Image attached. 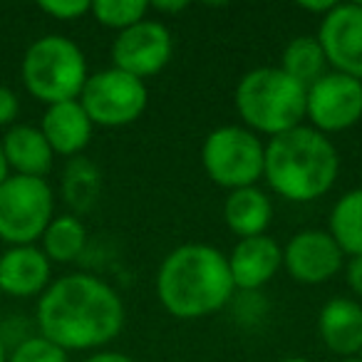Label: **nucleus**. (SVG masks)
Masks as SVG:
<instances>
[{"mask_svg": "<svg viewBox=\"0 0 362 362\" xmlns=\"http://www.w3.org/2000/svg\"><path fill=\"white\" fill-rule=\"evenodd\" d=\"M283 266L300 286H320L342 271L345 253L325 228H303L288 238Z\"/></svg>", "mask_w": 362, "mask_h": 362, "instance_id": "11", "label": "nucleus"}, {"mask_svg": "<svg viewBox=\"0 0 362 362\" xmlns=\"http://www.w3.org/2000/svg\"><path fill=\"white\" fill-rule=\"evenodd\" d=\"M80 105L95 127L119 129L144 115L149 105V90L139 77L117 67L92 72L80 92Z\"/></svg>", "mask_w": 362, "mask_h": 362, "instance_id": "8", "label": "nucleus"}, {"mask_svg": "<svg viewBox=\"0 0 362 362\" xmlns=\"http://www.w3.org/2000/svg\"><path fill=\"white\" fill-rule=\"evenodd\" d=\"M202 164L209 179L226 192L258 187L266 166V141L243 124H223L206 134Z\"/></svg>", "mask_w": 362, "mask_h": 362, "instance_id": "6", "label": "nucleus"}, {"mask_svg": "<svg viewBox=\"0 0 362 362\" xmlns=\"http://www.w3.org/2000/svg\"><path fill=\"white\" fill-rule=\"evenodd\" d=\"M0 362H8V347H6V340L0 335Z\"/></svg>", "mask_w": 362, "mask_h": 362, "instance_id": "32", "label": "nucleus"}, {"mask_svg": "<svg viewBox=\"0 0 362 362\" xmlns=\"http://www.w3.org/2000/svg\"><path fill=\"white\" fill-rule=\"evenodd\" d=\"M189 3L187 0H156V3H149V11H159V13H166V16H171V13H181L187 11Z\"/></svg>", "mask_w": 362, "mask_h": 362, "instance_id": "30", "label": "nucleus"}, {"mask_svg": "<svg viewBox=\"0 0 362 362\" xmlns=\"http://www.w3.org/2000/svg\"><path fill=\"white\" fill-rule=\"evenodd\" d=\"M340 362H362V360H360V355H355V357H342Z\"/></svg>", "mask_w": 362, "mask_h": 362, "instance_id": "34", "label": "nucleus"}, {"mask_svg": "<svg viewBox=\"0 0 362 362\" xmlns=\"http://www.w3.org/2000/svg\"><path fill=\"white\" fill-rule=\"evenodd\" d=\"M174 40L171 30L161 21L144 18L136 25L117 33L112 42V67L146 82V77H154L169 65Z\"/></svg>", "mask_w": 362, "mask_h": 362, "instance_id": "10", "label": "nucleus"}, {"mask_svg": "<svg viewBox=\"0 0 362 362\" xmlns=\"http://www.w3.org/2000/svg\"><path fill=\"white\" fill-rule=\"evenodd\" d=\"M360 360H362V350H360Z\"/></svg>", "mask_w": 362, "mask_h": 362, "instance_id": "35", "label": "nucleus"}, {"mask_svg": "<svg viewBox=\"0 0 362 362\" xmlns=\"http://www.w3.org/2000/svg\"><path fill=\"white\" fill-rule=\"evenodd\" d=\"M325 231L345 256H362V187L350 189L332 204Z\"/></svg>", "mask_w": 362, "mask_h": 362, "instance_id": "19", "label": "nucleus"}, {"mask_svg": "<svg viewBox=\"0 0 362 362\" xmlns=\"http://www.w3.org/2000/svg\"><path fill=\"white\" fill-rule=\"evenodd\" d=\"M21 77L25 90L45 107L80 100L90 70L75 40L65 35H42L23 55Z\"/></svg>", "mask_w": 362, "mask_h": 362, "instance_id": "5", "label": "nucleus"}, {"mask_svg": "<svg viewBox=\"0 0 362 362\" xmlns=\"http://www.w3.org/2000/svg\"><path fill=\"white\" fill-rule=\"evenodd\" d=\"M70 352L42 335H28L8 352V362H70Z\"/></svg>", "mask_w": 362, "mask_h": 362, "instance_id": "24", "label": "nucleus"}, {"mask_svg": "<svg viewBox=\"0 0 362 362\" xmlns=\"http://www.w3.org/2000/svg\"><path fill=\"white\" fill-rule=\"evenodd\" d=\"M21 115V100L11 87L0 85V129H11Z\"/></svg>", "mask_w": 362, "mask_h": 362, "instance_id": "26", "label": "nucleus"}, {"mask_svg": "<svg viewBox=\"0 0 362 362\" xmlns=\"http://www.w3.org/2000/svg\"><path fill=\"white\" fill-rule=\"evenodd\" d=\"M127 320L122 296L92 273L55 278L37 298V335L65 352H100L122 332Z\"/></svg>", "mask_w": 362, "mask_h": 362, "instance_id": "1", "label": "nucleus"}, {"mask_svg": "<svg viewBox=\"0 0 362 362\" xmlns=\"http://www.w3.org/2000/svg\"><path fill=\"white\" fill-rule=\"evenodd\" d=\"M37 8L55 21H80L90 13L92 3L90 0H40Z\"/></svg>", "mask_w": 362, "mask_h": 362, "instance_id": "25", "label": "nucleus"}, {"mask_svg": "<svg viewBox=\"0 0 362 362\" xmlns=\"http://www.w3.org/2000/svg\"><path fill=\"white\" fill-rule=\"evenodd\" d=\"M223 221L238 238L263 236L273 221V202L261 187L228 192L223 202Z\"/></svg>", "mask_w": 362, "mask_h": 362, "instance_id": "18", "label": "nucleus"}, {"mask_svg": "<svg viewBox=\"0 0 362 362\" xmlns=\"http://www.w3.org/2000/svg\"><path fill=\"white\" fill-rule=\"evenodd\" d=\"M55 218V192L47 179L11 174L0 187V238L11 246H33Z\"/></svg>", "mask_w": 362, "mask_h": 362, "instance_id": "7", "label": "nucleus"}, {"mask_svg": "<svg viewBox=\"0 0 362 362\" xmlns=\"http://www.w3.org/2000/svg\"><path fill=\"white\" fill-rule=\"evenodd\" d=\"M82 362H139V360H134L132 355H124V352H117V350H100V352H92V355L85 357Z\"/></svg>", "mask_w": 362, "mask_h": 362, "instance_id": "28", "label": "nucleus"}, {"mask_svg": "<svg viewBox=\"0 0 362 362\" xmlns=\"http://www.w3.org/2000/svg\"><path fill=\"white\" fill-rule=\"evenodd\" d=\"M52 283V263L37 243L11 246L0 256V293L11 298H40Z\"/></svg>", "mask_w": 362, "mask_h": 362, "instance_id": "14", "label": "nucleus"}, {"mask_svg": "<svg viewBox=\"0 0 362 362\" xmlns=\"http://www.w3.org/2000/svg\"><path fill=\"white\" fill-rule=\"evenodd\" d=\"M281 362H310V360H305V357H298V355H293V357H283Z\"/></svg>", "mask_w": 362, "mask_h": 362, "instance_id": "33", "label": "nucleus"}, {"mask_svg": "<svg viewBox=\"0 0 362 362\" xmlns=\"http://www.w3.org/2000/svg\"><path fill=\"white\" fill-rule=\"evenodd\" d=\"M87 246V228L75 214H60L47 223L40 238V248L50 263H72Z\"/></svg>", "mask_w": 362, "mask_h": 362, "instance_id": "20", "label": "nucleus"}, {"mask_svg": "<svg viewBox=\"0 0 362 362\" xmlns=\"http://www.w3.org/2000/svg\"><path fill=\"white\" fill-rule=\"evenodd\" d=\"M90 16L102 28L122 33L149 16V3L146 0H97L92 3Z\"/></svg>", "mask_w": 362, "mask_h": 362, "instance_id": "23", "label": "nucleus"}, {"mask_svg": "<svg viewBox=\"0 0 362 362\" xmlns=\"http://www.w3.org/2000/svg\"><path fill=\"white\" fill-rule=\"evenodd\" d=\"M102 192V174L90 159L75 156L62 169V199L77 214L90 211Z\"/></svg>", "mask_w": 362, "mask_h": 362, "instance_id": "22", "label": "nucleus"}, {"mask_svg": "<svg viewBox=\"0 0 362 362\" xmlns=\"http://www.w3.org/2000/svg\"><path fill=\"white\" fill-rule=\"evenodd\" d=\"M305 92L281 67H256L238 80L233 105L246 129L273 139L305 124Z\"/></svg>", "mask_w": 362, "mask_h": 362, "instance_id": "4", "label": "nucleus"}, {"mask_svg": "<svg viewBox=\"0 0 362 362\" xmlns=\"http://www.w3.org/2000/svg\"><path fill=\"white\" fill-rule=\"evenodd\" d=\"M154 288L159 305L179 320L214 315L236 291L226 253L209 243H184L166 253Z\"/></svg>", "mask_w": 362, "mask_h": 362, "instance_id": "2", "label": "nucleus"}, {"mask_svg": "<svg viewBox=\"0 0 362 362\" xmlns=\"http://www.w3.org/2000/svg\"><path fill=\"white\" fill-rule=\"evenodd\" d=\"M40 132L50 144V149L55 151V156L75 159V156H82V151L92 141L95 124L90 122L80 100H70L45 107Z\"/></svg>", "mask_w": 362, "mask_h": 362, "instance_id": "15", "label": "nucleus"}, {"mask_svg": "<svg viewBox=\"0 0 362 362\" xmlns=\"http://www.w3.org/2000/svg\"><path fill=\"white\" fill-rule=\"evenodd\" d=\"M305 119L325 136L352 129L362 119V80L327 70L308 87Z\"/></svg>", "mask_w": 362, "mask_h": 362, "instance_id": "9", "label": "nucleus"}, {"mask_svg": "<svg viewBox=\"0 0 362 362\" xmlns=\"http://www.w3.org/2000/svg\"><path fill=\"white\" fill-rule=\"evenodd\" d=\"M226 258L236 291H261L283 268V246L268 233L238 238Z\"/></svg>", "mask_w": 362, "mask_h": 362, "instance_id": "13", "label": "nucleus"}, {"mask_svg": "<svg viewBox=\"0 0 362 362\" xmlns=\"http://www.w3.org/2000/svg\"><path fill=\"white\" fill-rule=\"evenodd\" d=\"M345 281L352 296L362 298V256H352L345 266Z\"/></svg>", "mask_w": 362, "mask_h": 362, "instance_id": "27", "label": "nucleus"}, {"mask_svg": "<svg viewBox=\"0 0 362 362\" xmlns=\"http://www.w3.org/2000/svg\"><path fill=\"white\" fill-rule=\"evenodd\" d=\"M315 37L332 72L362 80V0L335 3L332 11L320 18Z\"/></svg>", "mask_w": 362, "mask_h": 362, "instance_id": "12", "label": "nucleus"}, {"mask_svg": "<svg viewBox=\"0 0 362 362\" xmlns=\"http://www.w3.org/2000/svg\"><path fill=\"white\" fill-rule=\"evenodd\" d=\"M320 342L342 360L362 350V305L352 298H330L317 313Z\"/></svg>", "mask_w": 362, "mask_h": 362, "instance_id": "16", "label": "nucleus"}, {"mask_svg": "<svg viewBox=\"0 0 362 362\" xmlns=\"http://www.w3.org/2000/svg\"><path fill=\"white\" fill-rule=\"evenodd\" d=\"M278 67L308 90L327 72V60L315 35H298L283 47Z\"/></svg>", "mask_w": 362, "mask_h": 362, "instance_id": "21", "label": "nucleus"}, {"mask_svg": "<svg viewBox=\"0 0 362 362\" xmlns=\"http://www.w3.org/2000/svg\"><path fill=\"white\" fill-rule=\"evenodd\" d=\"M0 149H3L11 174L18 176L45 179L55 161V151L42 136L40 127L33 124H13L0 139Z\"/></svg>", "mask_w": 362, "mask_h": 362, "instance_id": "17", "label": "nucleus"}, {"mask_svg": "<svg viewBox=\"0 0 362 362\" xmlns=\"http://www.w3.org/2000/svg\"><path fill=\"white\" fill-rule=\"evenodd\" d=\"M340 154L330 136L300 124L266 141L263 179L273 194L293 204L322 199L335 187Z\"/></svg>", "mask_w": 362, "mask_h": 362, "instance_id": "3", "label": "nucleus"}, {"mask_svg": "<svg viewBox=\"0 0 362 362\" xmlns=\"http://www.w3.org/2000/svg\"><path fill=\"white\" fill-rule=\"evenodd\" d=\"M11 176V169H8V161L6 156H3V149H0V187H3V181Z\"/></svg>", "mask_w": 362, "mask_h": 362, "instance_id": "31", "label": "nucleus"}, {"mask_svg": "<svg viewBox=\"0 0 362 362\" xmlns=\"http://www.w3.org/2000/svg\"><path fill=\"white\" fill-rule=\"evenodd\" d=\"M332 6H335L332 0H300V3H298L300 11L313 13V16H320V18L327 16V13L332 11Z\"/></svg>", "mask_w": 362, "mask_h": 362, "instance_id": "29", "label": "nucleus"}, {"mask_svg": "<svg viewBox=\"0 0 362 362\" xmlns=\"http://www.w3.org/2000/svg\"><path fill=\"white\" fill-rule=\"evenodd\" d=\"M0 296H3V293H0Z\"/></svg>", "mask_w": 362, "mask_h": 362, "instance_id": "36", "label": "nucleus"}]
</instances>
